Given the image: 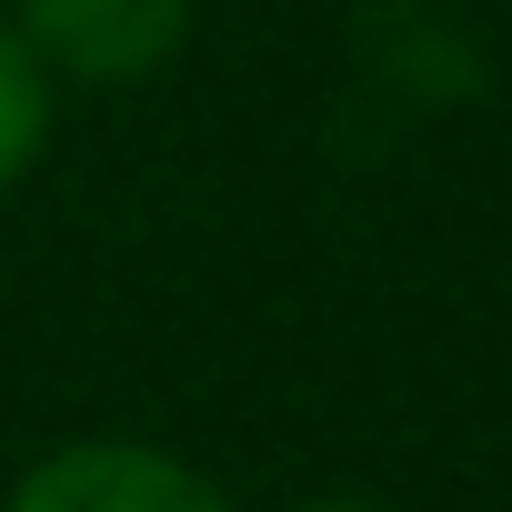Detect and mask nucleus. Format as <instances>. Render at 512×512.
I'll return each instance as SVG.
<instances>
[{
	"instance_id": "20e7f679",
	"label": "nucleus",
	"mask_w": 512,
	"mask_h": 512,
	"mask_svg": "<svg viewBox=\"0 0 512 512\" xmlns=\"http://www.w3.org/2000/svg\"><path fill=\"white\" fill-rule=\"evenodd\" d=\"M292 512H402V502H372V492H312V502H292Z\"/></svg>"
},
{
	"instance_id": "f257e3e1",
	"label": "nucleus",
	"mask_w": 512,
	"mask_h": 512,
	"mask_svg": "<svg viewBox=\"0 0 512 512\" xmlns=\"http://www.w3.org/2000/svg\"><path fill=\"white\" fill-rule=\"evenodd\" d=\"M0 21L51 71V91H141L191 51L201 0H0Z\"/></svg>"
},
{
	"instance_id": "7ed1b4c3",
	"label": "nucleus",
	"mask_w": 512,
	"mask_h": 512,
	"mask_svg": "<svg viewBox=\"0 0 512 512\" xmlns=\"http://www.w3.org/2000/svg\"><path fill=\"white\" fill-rule=\"evenodd\" d=\"M51 131H61V91H51V71L21 51V31L0 21V201L51 161Z\"/></svg>"
},
{
	"instance_id": "f03ea898",
	"label": "nucleus",
	"mask_w": 512,
	"mask_h": 512,
	"mask_svg": "<svg viewBox=\"0 0 512 512\" xmlns=\"http://www.w3.org/2000/svg\"><path fill=\"white\" fill-rule=\"evenodd\" d=\"M0 512H241V502L171 442L81 432V442H51L41 462H21Z\"/></svg>"
}]
</instances>
